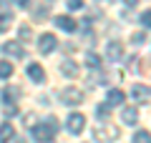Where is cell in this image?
<instances>
[{"instance_id": "2e32d148", "label": "cell", "mask_w": 151, "mask_h": 143, "mask_svg": "<svg viewBox=\"0 0 151 143\" xmlns=\"http://www.w3.org/2000/svg\"><path fill=\"white\" fill-rule=\"evenodd\" d=\"M134 143H151V133L149 131H136L134 133Z\"/></svg>"}, {"instance_id": "603a6c76", "label": "cell", "mask_w": 151, "mask_h": 143, "mask_svg": "<svg viewBox=\"0 0 151 143\" xmlns=\"http://www.w3.org/2000/svg\"><path fill=\"white\" fill-rule=\"evenodd\" d=\"M35 121H38V116H35V113H25V126H28V128H33V126H35Z\"/></svg>"}, {"instance_id": "277c9868", "label": "cell", "mask_w": 151, "mask_h": 143, "mask_svg": "<svg viewBox=\"0 0 151 143\" xmlns=\"http://www.w3.org/2000/svg\"><path fill=\"white\" fill-rule=\"evenodd\" d=\"M65 128H68V131L73 133V136H78V133H81L83 128H86V118H83L81 113H70V116H68V121H65Z\"/></svg>"}, {"instance_id": "83f0119b", "label": "cell", "mask_w": 151, "mask_h": 143, "mask_svg": "<svg viewBox=\"0 0 151 143\" xmlns=\"http://www.w3.org/2000/svg\"><path fill=\"white\" fill-rule=\"evenodd\" d=\"M15 113H18L15 106H5V116H15Z\"/></svg>"}, {"instance_id": "5b68a950", "label": "cell", "mask_w": 151, "mask_h": 143, "mask_svg": "<svg viewBox=\"0 0 151 143\" xmlns=\"http://www.w3.org/2000/svg\"><path fill=\"white\" fill-rule=\"evenodd\" d=\"M55 45H58V40H55V35H50V33H43L40 40H38V50L43 55H50L55 50Z\"/></svg>"}, {"instance_id": "44dd1931", "label": "cell", "mask_w": 151, "mask_h": 143, "mask_svg": "<svg viewBox=\"0 0 151 143\" xmlns=\"http://www.w3.org/2000/svg\"><path fill=\"white\" fill-rule=\"evenodd\" d=\"M18 38H20L23 43H28V40H30V38H33L30 28H28V25H20V30H18Z\"/></svg>"}, {"instance_id": "4316f807", "label": "cell", "mask_w": 151, "mask_h": 143, "mask_svg": "<svg viewBox=\"0 0 151 143\" xmlns=\"http://www.w3.org/2000/svg\"><path fill=\"white\" fill-rule=\"evenodd\" d=\"M129 70H139V58H129Z\"/></svg>"}, {"instance_id": "ba28073f", "label": "cell", "mask_w": 151, "mask_h": 143, "mask_svg": "<svg viewBox=\"0 0 151 143\" xmlns=\"http://www.w3.org/2000/svg\"><path fill=\"white\" fill-rule=\"evenodd\" d=\"M136 121H139V111H136V106L121 108V123H126V126H136Z\"/></svg>"}, {"instance_id": "cb8c5ba5", "label": "cell", "mask_w": 151, "mask_h": 143, "mask_svg": "<svg viewBox=\"0 0 151 143\" xmlns=\"http://www.w3.org/2000/svg\"><path fill=\"white\" fill-rule=\"evenodd\" d=\"M131 40H134L136 45H141V43H146V35H144V33H134V35H131Z\"/></svg>"}, {"instance_id": "52a82bcc", "label": "cell", "mask_w": 151, "mask_h": 143, "mask_svg": "<svg viewBox=\"0 0 151 143\" xmlns=\"http://www.w3.org/2000/svg\"><path fill=\"white\" fill-rule=\"evenodd\" d=\"M3 53L5 55H13V58H25V48L20 43L10 40V43H3Z\"/></svg>"}, {"instance_id": "ac0fdd59", "label": "cell", "mask_w": 151, "mask_h": 143, "mask_svg": "<svg viewBox=\"0 0 151 143\" xmlns=\"http://www.w3.org/2000/svg\"><path fill=\"white\" fill-rule=\"evenodd\" d=\"M10 23H13V15L10 13H3V15H0V33H5L8 28H10Z\"/></svg>"}, {"instance_id": "f1b7e54d", "label": "cell", "mask_w": 151, "mask_h": 143, "mask_svg": "<svg viewBox=\"0 0 151 143\" xmlns=\"http://www.w3.org/2000/svg\"><path fill=\"white\" fill-rule=\"evenodd\" d=\"M124 3H126L129 8H131V5H136V0H124Z\"/></svg>"}, {"instance_id": "9a60e30c", "label": "cell", "mask_w": 151, "mask_h": 143, "mask_svg": "<svg viewBox=\"0 0 151 143\" xmlns=\"http://www.w3.org/2000/svg\"><path fill=\"white\" fill-rule=\"evenodd\" d=\"M131 93H134L136 101H149V98H151V90L146 88V85H134V90H131Z\"/></svg>"}, {"instance_id": "ffe728a7", "label": "cell", "mask_w": 151, "mask_h": 143, "mask_svg": "<svg viewBox=\"0 0 151 143\" xmlns=\"http://www.w3.org/2000/svg\"><path fill=\"white\" fill-rule=\"evenodd\" d=\"M86 65L88 68H98V65H101V58H98L96 53H88L86 55Z\"/></svg>"}, {"instance_id": "5bb4252c", "label": "cell", "mask_w": 151, "mask_h": 143, "mask_svg": "<svg viewBox=\"0 0 151 143\" xmlns=\"http://www.w3.org/2000/svg\"><path fill=\"white\" fill-rule=\"evenodd\" d=\"M78 65L73 63V60H63V63H60V73L63 75H68V78H76V75H78Z\"/></svg>"}, {"instance_id": "d6986e66", "label": "cell", "mask_w": 151, "mask_h": 143, "mask_svg": "<svg viewBox=\"0 0 151 143\" xmlns=\"http://www.w3.org/2000/svg\"><path fill=\"white\" fill-rule=\"evenodd\" d=\"M96 116L106 121V118L111 116V106H108V103H103V106H98V108H96Z\"/></svg>"}, {"instance_id": "8fae6325", "label": "cell", "mask_w": 151, "mask_h": 143, "mask_svg": "<svg viewBox=\"0 0 151 143\" xmlns=\"http://www.w3.org/2000/svg\"><path fill=\"white\" fill-rule=\"evenodd\" d=\"M124 90H119V88H111L108 90V95H106V103L108 106H121V103H124Z\"/></svg>"}, {"instance_id": "6da1fadb", "label": "cell", "mask_w": 151, "mask_h": 143, "mask_svg": "<svg viewBox=\"0 0 151 143\" xmlns=\"http://www.w3.org/2000/svg\"><path fill=\"white\" fill-rule=\"evenodd\" d=\"M55 131H58V121H55V118H48V121L40 123V126H33V138H35L38 143H50L55 138Z\"/></svg>"}, {"instance_id": "30bf717a", "label": "cell", "mask_w": 151, "mask_h": 143, "mask_svg": "<svg viewBox=\"0 0 151 143\" xmlns=\"http://www.w3.org/2000/svg\"><path fill=\"white\" fill-rule=\"evenodd\" d=\"M18 98H20V88H18V85H8V88L3 90V101H5L8 106H13Z\"/></svg>"}, {"instance_id": "7c38bea8", "label": "cell", "mask_w": 151, "mask_h": 143, "mask_svg": "<svg viewBox=\"0 0 151 143\" xmlns=\"http://www.w3.org/2000/svg\"><path fill=\"white\" fill-rule=\"evenodd\" d=\"M13 138H15V128H13V123H3V126H0V143H10Z\"/></svg>"}, {"instance_id": "8992f818", "label": "cell", "mask_w": 151, "mask_h": 143, "mask_svg": "<svg viewBox=\"0 0 151 143\" xmlns=\"http://www.w3.org/2000/svg\"><path fill=\"white\" fill-rule=\"evenodd\" d=\"M106 58L111 60V63H121V58H124V45H121L119 40H111L106 45Z\"/></svg>"}, {"instance_id": "e0dca14e", "label": "cell", "mask_w": 151, "mask_h": 143, "mask_svg": "<svg viewBox=\"0 0 151 143\" xmlns=\"http://www.w3.org/2000/svg\"><path fill=\"white\" fill-rule=\"evenodd\" d=\"M48 10H50L48 3H43V5H35V8H33V18H45V15H48Z\"/></svg>"}, {"instance_id": "d4e9b609", "label": "cell", "mask_w": 151, "mask_h": 143, "mask_svg": "<svg viewBox=\"0 0 151 143\" xmlns=\"http://www.w3.org/2000/svg\"><path fill=\"white\" fill-rule=\"evenodd\" d=\"M141 23H144L146 28H151V10H146V13H141Z\"/></svg>"}, {"instance_id": "7402d4cb", "label": "cell", "mask_w": 151, "mask_h": 143, "mask_svg": "<svg viewBox=\"0 0 151 143\" xmlns=\"http://www.w3.org/2000/svg\"><path fill=\"white\" fill-rule=\"evenodd\" d=\"M10 75H13V65L3 60V63H0V78H10Z\"/></svg>"}, {"instance_id": "9c48e42d", "label": "cell", "mask_w": 151, "mask_h": 143, "mask_svg": "<svg viewBox=\"0 0 151 143\" xmlns=\"http://www.w3.org/2000/svg\"><path fill=\"white\" fill-rule=\"evenodd\" d=\"M55 28H60V30H65V33H73L78 25H76L73 18H68V15H58V18H55Z\"/></svg>"}, {"instance_id": "484cf974", "label": "cell", "mask_w": 151, "mask_h": 143, "mask_svg": "<svg viewBox=\"0 0 151 143\" xmlns=\"http://www.w3.org/2000/svg\"><path fill=\"white\" fill-rule=\"evenodd\" d=\"M68 8H70V10H81V8H83V0H68Z\"/></svg>"}, {"instance_id": "3957f363", "label": "cell", "mask_w": 151, "mask_h": 143, "mask_svg": "<svg viewBox=\"0 0 151 143\" xmlns=\"http://www.w3.org/2000/svg\"><path fill=\"white\" fill-rule=\"evenodd\" d=\"M58 98H60L63 106H78V103H83V93H81L78 88H73V85L63 88V90L58 93Z\"/></svg>"}, {"instance_id": "4fadbf2b", "label": "cell", "mask_w": 151, "mask_h": 143, "mask_svg": "<svg viewBox=\"0 0 151 143\" xmlns=\"http://www.w3.org/2000/svg\"><path fill=\"white\" fill-rule=\"evenodd\" d=\"M28 75H30V78L35 80V83H43V80H45V70L40 68V65H35V63H30V65H28Z\"/></svg>"}, {"instance_id": "7a4b0ae2", "label": "cell", "mask_w": 151, "mask_h": 143, "mask_svg": "<svg viewBox=\"0 0 151 143\" xmlns=\"http://www.w3.org/2000/svg\"><path fill=\"white\" fill-rule=\"evenodd\" d=\"M121 136L119 126H113V123H101V126H96V131H93V138L101 143H113L116 138Z\"/></svg>"}, {"instance_id": "f546056e", "label": "cell", "mask_w": 151, "mask_h": 143, "mask_svg": "<svg viewBox=\"0 0 151 143\" xmlns=\"http://www.w3.org/2000/svg\"><path fill=\"white\" fill-rule=\"evenodd\" d=\"M13 143H25V141H23V138H15V141H13Z\"/></svg>"}]
</instances>
